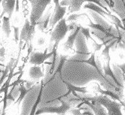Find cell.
Instances as JSON below:
<instances>
[{"instance_id":"d6986e66","label":"cell","mask_w":125,"mask_h":115,"mask_svg":"<svg viewBox=\"0 0 125 115\" xmlns=\"http://www.w3.org/2000/svg\"><path fill=\"white\" fill-rule=\"evenodd\" d=\"M29 75L31 78L38 80L44 76L43 72L41 71V68L39 65H34L29 68Z\"/></svg>"},{"instance_id":"2e32d148","label":"cell","mask_w":125,"mask_h":115,"mask_svg":"<svg viewBox=\"0 0 125 115\" xmlns=\"http://www.w3.org/2000/svg\"><path fill=\"white\" fill-rule=\"evenodd\" d=\"M84 8L85 9H88V10L94 11V12H96L98 14H100L102 17L108 18L109 20H110V18H111V17L112 15V13L107 12V11H105L103 8H101L98 5L95 4V3H92V2H88V4H85L84 5Z\"/></svg>"},{"instance_id":"83f0119b","label":"cell","mask_w":125,"mask_h":115,"mask_svg":"<svg viewBox=\"0 0 125 115\" xmlns=\"http://www.w3.org/2000/svg\"><path fill=\"white\" fill-rule=\"evenodd\" d=\"M71 111V115H82V113H81V110L79 108H72V109H70Z\"/></svg>"},{"instance_id":"1f68e13d","label":"cell","mask_w":125,"mask_h":115,"mask_svg":"<svg viewBox=\"0 0 125 115\" xmlns=\"http://www.w3.org/2000/svg\"><path fill=\"white\" fill-rule=\"evenodd\" d=\"M6 108H3V110H2V114H1V115H6Z\"/></svg>"},{"instance_id":"5b68a950","label":"cell","mask_w":125,"mask_h":115,"mask_svg":"<svg viewBox=\"0 0 125 115\" xmlns=\"http://www.w3.org/2000/svg\"><path fill=\"white\" fill-rule=\"evenodd\" d=\"M59 102L62 103L61 106L58 105H51V106H44L42 108H39L37 109L35 112V115H40L42 114H64L67 111H68L73 107L71 103L68 101L65 96H63L59 99Z\"/></svg>"},{"instance_id":"7c38bea8","label":"cell","mask_w":125,"mask_h":115,"mask_svg":"<svg viewBox=\"0 0 125 115\" xmlns=\"http://www.w3.org/2000/svg\"><path fill=\"white\" fill-rule=\"evenodd\" d=\"M112 11L119 16L125 28V0H112Z\"/></svg>"},{"instance_id":"277c9868","label":"cell","mask_w":125,"mask_h":115,"mask_svg":"<svg viewBox=\"0 0 125 115\" xmlns=\"http://www.w3.org/2000/svg\"><path fill=\"white\" fill-rule=\"evenodd\" d=\"M69 29H68V25L67 24V20L65 18H63L55 25V27L51 32L50 42L53 44L50 46V51L53 48H58L59 42L65 37Z\"/></svg>"},{"instance_id":"cb8c5ba5","label":"cell","mask_w":125,"mask_h":115,"mask_svg":"<svg viewBox=\"0 0 125 115\" xmlns=\"http://www.w3.org/2000/svg\"><path fill=\"white\" fill-rule=\"evenodd\" d=\"M83 14H77L73 13L71 15L68 16V17H67V19H66V20L68 22H74V21H76Z\"/></svg>"},{"instance_id":"f1b7e54d","label":"cell","mask_w":125,"mask_h":115,"mask_svg":"<svg viewBox=\"0 0 125 115\" xmlns=\"http://www.w3.org/2000/svg\"><path fill=\"white\" fill-rule=\"evenodd\" d=\"M118 66L121 68L123 74V77H124V87H125V63L123 64H118Z\"/></svg>"},{"instance_id":"ac0fdd59","label":"cell","mask_w":125,"mask_h":115,"mask_svg":"<svg viewBox=\"0 0 125 115\" xmlns=\"http://www.w3.org/2000/svg\"><path fill=\"white\" fill-rule=\"evenodd\" d=\"M97 90L101 94L108 96L111 99L118 100L120 102L123 100V97H124L123 92H113V91H109V90H106V89L104 90L100 88H98Z\"/></svg>"},{"instance_id":"e575fe53","label":"cell","mask_w":125,"mask_h":115,"mask_svg":"<svg viewBox=\"0 0 125 115\" xmlns=\"http://www.w3.org/2000/svg\"><path fill=\"white\" fill-rule=\"evenodd\" d=\"M43 115H47V114H43ZM59 115H64V114H59Z\"/></svg>"},{"instance_id":"44dd1931","label":"cell","mask_w":125,"mask_h":115,"mask_svg":"<svg viewBox=\"0 0 125 115\" xmlns=\"http://www.w3.org/2000/svg\"><path fill=\"white\" fill-rule=\"evenodd\" d=\"M112 71H113V72H114V74H115V75L118 80L120 87L122 89H124V77H123V74H122L121 69L115 63L112 64Z\"/></svg>"},{"instance_id":"8992f818","label":"cell","mask_w":125,"mask_h":115,"mask_svg":"<svg viewBox=\"0 0 125 115\" xmlns=\"http://www.w3.org/2000/svg\"><path fill=\"white\" fill-rule=\"evenodd\" d=\"M89 28L91 29V33L93 36H94L97 38L99 39L104 45H107L109 44L114 39H116L118 38H115L114 36L110 34L107 30H106L104 27L101 26L94 24V22L89 20V24H88Z\"/></svg>"},{"instance_id":"d6a6232c","label":"cell","mask_w":125,"mask_h":115,"mask_svg":"<svg viewBox=\"0 0 125 115\" xmlns=\"http://www.w3.org/2000/svg\"><path fill=\"white\" fill-rule=\"evenodd\" d=\"M2 0H0V8H1V5H2ZM0 11H1V9H0Z\"/></svg>"},{"instance_id":"4316f807","label":"cell","mask_w":125,"mask_h":115,"mask_svg":"<svg viewBox=\"0 0 125 115\" xmlns=\"http://www.w3.org/2000/svg\"><path fill=\"white\" fill-rule=\"evenodd\" d=\"M103 46H104V44H102V43L101 44H98L95 41H93V48H94V49L95 51H97L101 50V48H102V47H103Z\"/></svg>"},{"instance_id":"4fadbf2b","label":"cell","mask_w":125,"mask_h":115,"mask_svg":"<svg viewBox=\"0 0 125 115\" xmlns=\"http://www.w3.org/2000/svg\"><path fill=\"white\" fill-rule=\"evenodd\" d=\"M83 102L91 108L94 115H108L106 109L100 103L94 101H83Z\"/></svg>"},{"instance_id":"9a60e30c","label":"cell","mask_w":125,"mask_h":115,"mask_svg":"<svg viewBox=\"0 0 125 115\" xmlns=\"http://www.w3.org/2000/svg\"><path fill=\"white\" fill-rule=\"evenodd\" d=\"M81 25L78 24L73 30L71 31V33L69 36L67 38V40L65 41V43L64 44V51H67L72 49L73 45H74V42L76 40V38L78 35L79 32L80 31V28H81Z\"/></svg>"},{"instance_id":"e0dca14e","label":"cell","mask_w":125,"mask_h":115,"mask_svg":"<svg viewBox=\"0 0 125 115\" xmlns=\"http://www.w3.org/2000/svg\"><path fill=\"white\" fill-rule=\"evenodd\" d=\"M51 16H52V12H51V9L50 8V9H48L47 12L44 13L43 14V16L39 19L38 24H37V26L40 31L44 32L48 28Z\"/></svg>"},{"instance_id":"7a4b0ae2","label":"cell","mask_w":125,"mask_h":115,"mask_svg":"<svg viewBox=\"0 0 125 115\" xmlns=\"http://www.w3.org/2000/svg\"><path fill=\"white\" fill-rule=\"evenodd\" d=\"M86 41L87 40L84 35L79 31L74 42V46L76 48V54L73 56H71L70 58H67V60L83 62L84 60H88L92 53L88 51Z\"/></svg>"},{"instance_id":"836d02e7","label":"cell","mask_w":125,"mask_h":115,"mask_svg":"<svg viewBox=\"0 0 125 115\" xmlns=\"http://www.w3.org/2000/svg\"><path fill=\"white\" fill-rule=\"evenodd\" d=\"M108 1H109V2L111 3V5H112V0H108Z\"/></svg>"},{"instance_id":"ffe728a7","label":"cell","mask_w":125,"mask_h":115,"mask_svg":"<svg viewBox=\"0 0 125 115\" xmlns=\"http://www.w3.org/2000/svg\"><path fill=\"white\" fill-rule=\"evenodd\" d=\"M16 62H17V60L16 59H14V58H11L10 62L7 64L5 68L3 70L2 72V75L0 77V85H1L5 79L6 78L7 75H8V72L11 70V69H14V65L16 64Z\"/></svg>"},{"instance_id":"484cf974","label":"cell","mask_w":125,"mask_h":115,"mask_svg":"<svg viewBox=\"0 0 125 115\" xmlns=\"http://www.w3.org/2000/svg\"><path fill=\"white\" fill-rule=\"evenodd\" d=\"M5 60V48H0V62H4Z\"/></svg>"},{"instance_id":"7402d4cb","label":"cell","mask_w":125,"mask_h":115,"mask_svg":"<svg viewBox=\"0 0 125 115\" xmlns=\"http://www.w3.org/2000/svg\"><path fill=\"white\" fill-rule=\"evenodd\" d=\"M10 17L4 16L2 17V29L3 32L7 38H8L10 35L11 32V29H10Z\"/></svg>"},{"instance_id":"6da1fadb","label":"cell","mask_w":125,"mask_h":115,"mask_svg":"<svg viewBox=\"0 0 125 115\" xmlns=\"http://www.w3.org/2000/svg\"><path fill=\"white\" fill-rule=\"evenodd\" d=\"M76 96L79 98H80L83 101H94L100 103L106 109L108 115H123L121 111V103L112 100V99H111L108 96L103 94L97 96H91L87 93H80Z\"/></svg>"},{"instance_id":"5bb4252c","label":"cell","mask_w":125,"mask_h":115,"mask_svg":"<svg viewBox=\"0 0 125 115\" xmlns=\"http://www.w3.org/2000/svg\"><path fill=\"white\" fill-rule=\"evenodd\" d=\"M16 0H2V13L0 16V19H2L5 14H8V17H11L15 9Z\"/></svg>"},{"instance_id":"9c48e42d","label":"cell","mask_w":125,"mask_h":115,"mask_svg":"<svg viewBox=\"0 0 125 115\" xmlns=\"http://www.w3.org/2000/svg\"><path fill=\"white\" fill-rule=\"evenodd\" d=\"M53 2L55 3V8L52 14L49 24V27L51 29L57 24L62 19L64 18V16L67 11V7L62 6L60 5L59 0H53Z\"/></svg>"},{"instance_id":"30bf717a","label":"cell","mask_w":125,"mask_h":115,"mask_svg":"<svg viewBox=\"0 0 125 115\" xmlns=\"http://www.w3.org/2000/svg\"><path fill=\"white\" fill-rule=\"evenodd\" d=\"M57 48H53L50 53H47L48 48L45 50L43 53L40 52H31L29 56V63L34 65H40L43 64L45 61L49 60L54 54V52Z\"/></svg>"},{"instance_id":"4dcf8cb0","label":"cell","mask_w":125,"mask_h":115,"mask_svg":"<svg viewBox=\"0 0 125 115\" xmlns=\"http://www.w3.org/2000/svg\"><path fill=\"white\" fill-rule=\"evenodd\" d=\"M121 105H122V107L124 108V113H125V99H123L121 102Z\"/></svg>"},{"instance_id":"ba28073f","label":"cell","mask_w":125,"mask_h":115,"mask_svg":"<svg viewBox=\"0 0 125 115\" xmlns=\"http://www.w3.org/2000/svg\"><path fill=\"white\" fill-rule=\"evenodd\" d=\"M35 26H36L31 25L29 20L26 19L25 24L20 34V48H21L22 42H26L27 45L32 43V40L35 33Z\"/></svg>"},{"instance_id":"8fae6325","label":"cell","mask_w":125,"mask_h":115,"mask_svg":"<svg viewBox=\"0 0 125 115\" xmlns=\"http://www.w3.org/2000/svg\"><path fill=\"white\" fill-rule=\"evenodd\" d=\"M110 60L111 59H107V60H105V63H104V65H103V70H104V76L106 77V78L109 80V83L113 85L115 87H116L118 89H119L120 91H123L124 89H122L119 84H118V80L113 72L112 69L111 68V66H110Z\"/></svg>"},{"instance_id":"f546056e","label":"cell","mask_w":125,"mask_h":115,"mask_svg":"<svg viewBox=\"0 0 125 115\" xmlns=\"http://www.w3.org/2000/svg\"><path fill=\"white\" fill-rule=\"evenodd\" d=\"M44 41H45L44 38H40L38 40V45H42V44H43Z\"/></svg>"},{"instance_id":"3957f363","label":"cell","mask_w":125,"mask_h":115,"mask_svg":"<svg viewBox=\"0 0 125 115\" xmlns=\"http://www.w3.org/2000/svg\"><path fill=\"white\" fill-rule=\"evenodd\" d=\"M84 2H92L98 5L101 8H103L107 12L111 13L109 11L108 8L111 10L112 9V6L108 0H61L60 5L62 6L67 7L69 10V13L73 14L77 11H79L82 8V5Z\"/></svg>"},{"instance_id":"52a82bcc","label":"cell","mask_w":125,"mask_h":115,"mask_svg":"<svg viewBox=\"0 0 125 115\" xmlns=\"http://www.w3.org/2000/svg\"><path fill=\"white\" fill-rule=\"evenodd\" d=\"M43 82V81H42L41 86H33L31 88L30 91L26 94L24 99V104L22 105V111L20 115H29L34 103H35L34 102H35L38 98Z\"/></svg>"},{"instance_id":"603a6c76","label":"cell","mask_w":125,"mask_h":115,"mask_svg":"<svg viewBox=\"0 0 125 115\" xmlns=\"http://www.w3.org/2000/svg\"><path fill=\"white\" fill-rule=\"evenodd\" d=\"M80 32L84 35V36L85 37L86 40H88V39L90 38V39H92V40L94 41V40L92 38V36H91V34H90V33H91V30H90L89 28H85V27L81 26V28H80Z\"/></svg>"},{"instance_id":"d4e9b609","label":"cell","mask_w":125,"mask_h":115,"mask_svg":"<svg viewBox=\"0 0 125 115\" xmlns=\"http://www.w3.org/2000/svg\"><path fill=\"white\" fill-rule=\"evenodd\" d=\"M13 28H14V38H15V41L17 43L20 40V30H19V28L17 27V26H13Z\"/></svg>"}]
</instances>
